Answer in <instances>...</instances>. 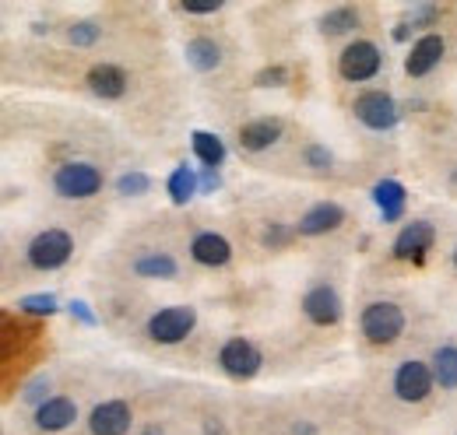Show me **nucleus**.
I'll use <instances>...</instances> for the list:
<instances>
[{
	"mask_svg": "<svg viewBox=\"0 0 457 435\" xmlns=\"http://www.w3.org/2000/svg\"><path fill=\"white\" fill-rule=\"evenodd\" d=\"M99 36H103V25H99V21H74V25L67 29V39H71L74 46H96Z\"/></svg>",
	"mask_w": 457,
	"mask_h": 435,
	"instance_id": "25",
	"label": "nucleus"
},
{
	"mask_svg": "<svg viewBox=\"0 0 457 435\" xmlns=\"http://www.w3.org/2000/svg\"><path fill=\"white\" fill-rule=\"evenodd\" d=\"M454 267H457V246H454Z\"/></svg>",
	"mask_w": 457,
	"mask_h": 435,
	"instance_id": "38",
	"label": "nucleus"
},
{
	"mask_svg": "<svg viewBox=\"0 0 457 435\" xmlns=\"http://www.w3.org/2000/svg\"><path fill=\"white\" fill-rule=\"evenodd\" d=\"M166 193L176 208H187L197 193H201V176L190 168V165H176L166 179Z\"/></svg>",
	"mask_w": 457,
	"mask_h": 435,
	"instance_id": "18",
	"label": "nucleus"
},
{
	"mask_svg": "<svg viewBox=\"0 0 457 435\" xmlns=\"http://www.w3.org/2000/svg\"><path fill=\"white\" fill-rule=\"evenodd\" d=\"M299 306H303V316H306L313 326H335L345 316L342 295H338V288L328 284V281L306 288V295H303Z\"/></svg>",
	"mask_w": 457,
	"mask_h": 435,
	"instance_id": "9",
	"label": "nucleus"
},
{
	"mask_svg": "<svg viewBox=\"0 0 457 435\" xmlns=\"http://www.w3.org/2000/svg\"><path fill=\"white\" fill-rule=\"evenodd\" d=\"M359 29V11L355 7H331L324 18H320V32L328 36V39H335V36H348V32H355Z\"/></svg>",
	"mask_w": 457,
	"mask_h": 435,
	"instance_id": "24",
	"label": "nucleus"
},
{
	"mask_svg": "<svg viewBox=\"0 0 457 435\" xmlns=\"http://www.w3.org/2000/svg\"><path fill=\"white\" fill-rule=\"evenodd\" d=\"M292 235H299V232H295V228H288V225H271V228L264 232V246L278 250V246H286Z\"/></svg>",
	"mask_w": 457,
	"mask_h": 435,
	"instance_id": "30",
	"label": "nucleus"
},
{
	"mask_svg": "<svg viewBox=\"0 0 457 435\" xmlns=\"http://www.w3.org/2000/svg\"><path fill=\"white\" fill-rule=\"evenodd\" d=\"M74 257V239L63 228H43L25 246V264L32 271H60Z\"/></svg>",
	"mask_w": 457,
	"mask_h": 435,
	"instance_id": "2",
	"label": "nucleus"
},
{
	"mask_svg": "<svg viewBox=\"0 0 457 435\" xmlns=\"http://www.w3.org/2000/svg\"><path fill=\"white\" fill-rule=\"evenodd\" d=\"M78 422V404L71 397H50L36 407V429L39 432H63Z\"/></svg>",
	"mask_w": 457,
	"mask_h": 435,
	"instance_id": "17",
	"label": "nucleus"
},
{
	"mask_svg": "<svg viewBox=\"0 0 457 435\" xmlns=\"http://www.w3.org/2000/svg\"><path fill=\"white\" fill-rule=\"evenodd\" d=\"M429 369L440 390H457V344H440L429 358Z\"/></svg>",
	"mask_w": 457,
	"mask_h": 435,
	"instance_id": "22",
	"label": "nucleus"
},
{
	"mask_svg": "<svg viewBox=\"0 0 457 435\" xmlns=\"http://www.w3.org/2000/svg\"><path fill=\"white\" fill-rule=\"evenodd\" d=\"M373 204L380 208L384 221H401V215H404V186L398 179H380L373 186Z\"/></svg>",
	"mask_w": 457,
	"mask_h": 435,
	"instance_id": "19",
	"label": "nucleus"
},
{
	"mask_svg": "<svg viewBox=\"0 0 457 435\" xmlns=\"http://www.w3.org/2000/svg\"><path fill=\"white\" fill-rule=\"evenodd\" d=\"M433 21H436V7H429V4H426V7H419V11H415V18H411V25H419V29H429Z\"/></svg>",
	"mask_w": 457,
	"mask_h": 435,
	"instance_id": "34",
	"label": "nucleus"
},
{
	"mask_svg": "<svg viewBox=\"0 0 457 435\" xmlns=\"http://www.w3.org/2000/svg\"><path fill=\"white\" fill-rule=\"evenodd\" d=\"M148 190H152V179L145 172H123L116 179V193H123V197H141Z\"/></svg>",
	"mask_w": 457,
	"mask_h": 435,
	"instance_id": "26",
	"label": "nucleus"
},
{
	"mask_svg": "<svg viewBox=\"0 0 457 435\" xmlns=\"http://www.w3.org/2000/svg\"><path fill=\"white\" fill-rule=\"evenodd\" d=\"M71 316H78L81 324L96 326V313H92V309H88V302H81V299H78V302H71Z\"/></svg>",
	"mask_w": 457,
	"mask_h": 435,
	"instance_id": "33",
	"label": "nucleus"
},
{
	"mask_svg": "<svg viewBox=\"0 0 457 435\" xmlns=\"http://www.w3.org/2000/svg\"><path fill=\"white\" fill-rule=\"evenodd\" d=\"M433 242H436V228H433V221H426V218H411V221L398 232L391 253H395V260L422 264L426 253L433 250Z\"/></svg>",
	"mask_w": 457,
	"mask_h": 435,
	"instance_id": "10",
	"label": "nucleus"
},
{
	"mask_svg": "<svg viewBox=\"0 0 457 435\" xmlns=\"http://www.w3.org/2000/svg\"><path fill=\"white\" fill-rule=\"evenodd\" d=\"M134 274L137 277H162V281H170V277L179 274V264H176V257L155 250V253H145V257L134 260Z\"/></svg>",
	"mask_w": 457,
	"mask_h": 435,
	"instance_id": "23",
	"label": "nucleus"
},
{
	"mask_svg": "<svg viewBox=\"0 0 457 435\" xmlns=\"http://www.w3.org/2000/svg\"><path fill=\"white\" fill-rule=\"evenodd\" d=\"M444 53H447L444 36H436V32L419 36V39L411 43L408 56H404V74H408V78H426V74H433V70L440 67Z\"/></svg>",
	"mask_w": 457,
	"mask_h": 435,
	"instance_id": "12",
	"label": "nucleus"
},
{
	"mask_svg": "<svg viewBox=\"0 0 457 435\" xmlns=\"http://www.w3.org/2000/svg\"><path fill=\"white\" fill-rule=\"evenodd\" d=\"M190 257L201 267H226L232 260V242L219 232H197L190 239Z\"/></svg>",
	"mask_w": 457,
	"mask_h": 435,
	"instance_id": "16",
	"label": "nucleus"
},
{
	"mask_svg": "<svg viewBox=\"0 0 457 435\" xmlns=\"http://www.w3.org/2000/svg\"><path fill=\"white\" fill-rule=\"evenodd\" d=\"M179 11H187V14H219L222 11V0H187V4H179Z\"/></svg>",
	"mask_w": 457,
	"mask_h": 435,
	"instance_id": "32",
	"label": "nucleus"
},
{
	"mask_svg": "<svg viewBox=\"0 0 457 435\" xmlns=\"http://www.w3.org/2000/svg\"><path fill=\"white\" fill-rule=\"evenodd\" d=\"M21 400H29V404H43V400H50V380L46 376H39V380H32L25 390H21Z\"/></svg>",
	"mask_w": 457,
	"mask_h": 435,
	"instance_id": "29",
	"label": "nucleus"
},
{
	"mask_svg": "<svg viewBox=\"0 0 457 435\" xmlns=\"http://www.w3.org/2000/svg\"><path fill=\"white\" fill-rule=\"evenodd\" d=\"M282 134H286L282 119H275V116H261V119H250V123L239 127V148L250 152V155H261V152L275 148V144L282 141Z\"/></svg>",
	"mask_w": 457,
	"mask_h": 435,
	"instance_id": "13",
	"label": "nucleus"
},
{
	"mask_svg": "<svg viewBox=\"0 0 457 435\" xmlns=\"http://www.w3.org/2000/svg\"><path fill=\"white\" fill-rule=\"evenodd\" d=\"M395 39H398V43L408 39V25H398V29H395Z\"/></svg>",
	"mask_w": 457,
	"mask_h": 435,
	"instance_id": "36",
	"label": "nucleus"
},
{
	"mask_svg": "<svg viewBox=\"0 0 457 435\" xmlns=\"http://www.w3.org/2000/svg\"><path fill=\"white\" fill-rule=\"evenodd\" d=\"M352 112H355V119H359L366 130H377V134L395 130L401 119V109H398V103H395V95L384 92V88H370V92L355 95Z\"/></svg>",
	"mask_w": 457,
	"mask_h": 435,
	"instance_id": "4",
	"label": "nucleus"
},
{
	"mask_svg": "<svg viewBox=\"0 0 457 435\" xmlns=\"http://www.w3.org/2000/svg\"><path fill=\"white\" fill-rule=\"evenodd\" d=\"M54 190L63 201H88L103 190V168L92 162H63L54 172Z\"/></svg>",
	"mask_w": 457,
	"mask_h": 435,
	"instance_id": "3",
	"label": "nucleus"
},
{
	"mask_svg": "<svg viewBox=\"0 0 457 435\" xmlns=\"http://www.w3.org/2000/svg\"><path fill=\"white\" fill-rule=\"evenodd\" d=\"M380 67H384V53L370 39H355V43H348L338 53V74H342L345 81H352V85L373 81L380 74Z\"/></svg>",
	"mask_w": 457,
	"mask_h": 435,
	"instance_id": "5",
	"label": "nucleus"
},
{
	"mask_svg": "<svg viewBox=\"0 0 457 435\" xmlns=\"http://www.w3.org/2000/svg\"><path fill=\"white\" fill-rule=\"evenodd\" d=\"M345 225V208L342 204H335V201H320V204H313V208H306L299 221H295V232L299 235H328V232H338Z\"/></svg>",
	"mask_w": 457,
	"mask_h": 435,
	"instance_id": "14",
	"label": "nucleus"
},
{
	"mask_svg": "<svg viewBox=\"0 0 457 435\" xmlns=\"http://www.w3.org/2000/svg\"><path fill=\"white\" fill-rule=\"evenodd\" d=\"M190 148H194L197 162L204 165V168H219V165L226 162V144H222V137H219V134L194 130V134H190Z\"/></svg>",
	"mask_w": 457,
	"mask_h": 435,
	"instance_id": "21",
	"label": "nucleus"
},
{
	"mask_svg": "<svg viewBox=\"0 0 457 435\" xmlns=\"http://www.w3.org/2000/svg\"><path fill=\"white\" fill-rule=\"evenodd\" d=\"M187 63H190L194 70L208 74V70L222 67V46H219L215 39H208V36H197V39L187 43Z\"/></svg>",
	"mask_w": 457,
	"mask_h": 435,
	"instance_id": "20",
	"label": "nucleus"
},
{
	"mask_svg": "<svg viewBox=\"0 0 457 435\" xmlns=\"http://www.w3.org/2000/svg\"><path fill=\"white\" fill-rule=\"evenodd\" d=\"M88 92L96 95V99H106V103H113V99H123L127 95V70L123 67H116V63H96L92 70H88Z\"/></svg>",
	"mask_w": 457,
	"mask_h": 435,
	"instance_id": "15",
	"label": "nucleus"
},
{
	"mask_svg": "<svg viewBox=\"0 0 457 435\" xmlns=\"http://www.w3.org/2000/svg\"><path fill=\"white\" fill-rule=\"evenodd\" d=\"M433 369L429 362H419V358H404L398 369H395V380H391V390L401 404H422L429 393H433Z\"/></svg>",
	"mask_w": 457,
	"mask_h": 435,
	"instance_id": "8",
	"label": "nucleus"
},
{
	"mask_svg": "<svg viewBox=\"0 0 457 435\" xmlns=\"http://www.w3.org/2000/svg\"><path fill=\"white\" fill-rule=\"evenodd\" d=\"M219 186H222L219 168H204V172H201V190H204V193H212V190H219Z\"/></svg>",
	"mask_w": 457,
	"mask_h": 435,
	"instance_id": "35",
	"label": "nucleus"
},
{
	"mask_svg": "<svg viewBox=\"0 0 457 435\" xmlns=\"http://www.w3.org/2000/svg\"><path fill=\"white\" fill-rule=\"evenodd\" d=\"M194 326H197L194 306H166V309H159V313L148 316L145 333L155 344H179V341H187L194 333Z\"/></svg>",
	"mask_w": 457,
	"mask_h": 435,
	"instance_id": "6",
	"label": "nucleus"
},
{
	"mask_svg": "<svg viewBox=\"0 0 457 435\" xmlns=\"http://www.w3.org/2000/svg\"><path fill=\"white\" fill-rule=\"evenodd\" d=\"M286 81H288L286 67H268V70L257 74V85H261V88H282Z\"/></svg>",
	"mask_w": 457,
	"mask_h": 435,
	"instance_id": "31",
	"label": "nucleus"
},
{
	"mask_svg": "<svg viewBox=\"0 0 457 435\" xmlns=\"http://www.w3.org/2000/svg\"><path fill=\"white\" fill-rule=\"evenodd\" d=\"M145 435H166V432H162V429H155V425H148V429H145Z\"/></svg>",
	"mask_w": 457,
	"mask_h": 435,
	"instance_id": "37",
	"label": "nucleus"
},
{
	"mask_svg": "<svg viewBox=\"0 0 457 435\" xmlns=\"http://www.w3.org/2000/svg\"><path fill=\"white\" fill-rule=\"evenodd\" d=\"M303 162L310 165V168H317V172H331V165H335V155H331L324 144H310V148L303 152Z\"/></svg>",
	"mask_w": 457,
	"mask_h": 435,
	"instance_id": "28",
	"label": "nucleus"
},
{
	"mask_svg": "<svg viewBox=\"0 0 457 435\" xmlns=\"http://www.w3.org/2000/svg\"><path fill=\"white\" fill-rule=\"evenodd\" d=\"M264 365V355L253 341L246 337H228L226 344L219 348V369L226 373L228 380H253Z\"/></svg>",
	"mask_w": 457,
	"mask_h": 435,
	"instance_id": "7",
	"label": "nucleus"
},
{
	"mask_svg": "<svg viewBox=\"0 0 457 435\" xmlns=\"http://www.w3.org/2000/svg\"><path fill=\"white\" fill-rule=\"evenodd\" d=\"M130 429H134V411L127 400H103L88 411L92 435H127Z\"/></svg>",
	"mask_w": 457,
	"mask_h": 435,
	"instance_id": "11",
	"label": "nucleus"
},
{
	"mask_svg": "<svg viewBox=\"0 0 457 435\" xmlns=\"http://www.w3.org/2000/svg\"><path fill=\"white\" fill-rule=\"evenodd\" d=\"M404 309H401L398 302H391V299H377V302H370L362 313H359V333L370 341V344H377V348H387V344H395L401 333H404Z\"/></svg>",
	"mask_w": 457,
	"mask_h": 435,
	"instance_id": "1",
	"label": "nucleus"
},
{
	"mask_svg": "<svg viewBox=\"0 0 457 435\" xmlns=\"http://www.w3.org/2000/svg\"><path fill=\"white\" fill-rule=\"evenodd\" d=\"M21 313H32V316H54L57 313V295H25L18 302Z\"/></svg>",
	"mask_w": 457,
	"mask_h": 435,
	"instance_id": "27",
	"label": "nucleus"
}]
</instances>
